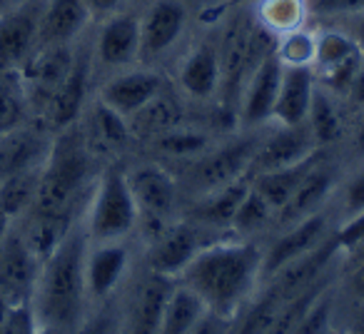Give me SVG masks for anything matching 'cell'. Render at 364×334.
Segmentation results:
<instances>
[{
    "instance_id": "1",
    "label": "cell",
    "mask_w": 364,
    "mask_h": 334,
    "mask_svg": "<svg viewBox=\"0 0 364 334\" xmlns=\"http://www.w3.org/2000/svg\"><path fill=\"white\" fill-rule=\"evenodd\" d=\"M262 277V252L252 242L205 244L180 274V284L193 289L215 314L235 319L252 297Z\"/></svg>"
},
{
    "instance_id": "2",
    "label": "cell",
    "mask_w": 364,
    "mask_h": 334,
    "mask_svg": "<svg viewBox=\"0 0 364 334\" xmlns=\"http://www.w3.org/2000/svg\"><path fill=\"white\" fill-rule=\"evenodd\" d=\"M87 232L73 230L58 249L41 264L33 289V314L38 327H50L60 334H73L80 324L85 284Z\"/></svg>"
},
{
    "instance_id": "3",
    "label": "cell",
    "mask_w": 364,
    "mask_h": 334,
    "mask_svg": "<svg viewBox=\"0 0 364 334\" xmlns=\"http://www.w3.org/2000/svg\"><path fill=\"white\" fill-rule=\"evenodd\" d=\"M90 170L85 142L80 132L65 127L48 150L41 170V185L33 210L41 215H68Z\"/></svg>"
},
{
    "instance_id": "4",
    "label": "cell",
    "mask_w": 364,
    "mask_h": 334,
    "mask_svg": "<svg viewBox=\"0 0 364 334\" xmlns=\"http://www.w3.org/2000/svg\"><path fill=\"white\" fill-rule=\"evenodd\" d=\"M137 205L127 185V175L107 170L100 178L87 212V239L92 242H120L137 225Z\"/></svg>"
},
{
    "instance_id": "5",
    "label": "cell",
    "mask_w": 364,
    "mask_h": 334,
    "mask_svg": "<svg viewBox=\"0 0 364 334\" xmlns=\"http://www.w3.org/2000/svg\"><path fill=\"white\" fill-rule=\"evenodd\" d=\"M362 48L342 33H324L314 43V65L324 85L334 92H349L352 80L362 70Z\"/></svg>"
},
{
    "instance_id": "6",
    "label": "cell",
    "mask_w": 364,
    "mask_h": 334,
    "mask_svg": "<svg viewBox=\"0 0 364 334\" xmlns=\"http://www.w3.org/2000/svg\"><path fill=\"white\" fill-rule=\"evenodd\" d=\"M205 247L203 232L190 222H177L165 227L155 237L147 254L150 272L162 274L167 279H177L185 267L195 259V254Z\"/></svg>"
},
{
    "instance_id": "7",
    "label": "cell",
    "mask_w": 364,
    "mask_h": 334,
    "mask_svg": "<svg viewBox=\"0 0 364 334\" xmlns=\"http://www.w3.org/2000/svg\"><path fill=\"white\" fill-rule=\"evenodd\" d=\"M282 72H284V63L279 60L277 50H269L255 65V70L250 72L247 82H245L242 97H240V117H242L245 125L252 127L272 120Z\"/></svg>"
},
{
    "instance_id": "8",
    "label": "cell",
    "mask_w": 364,
    "mask_h": 334,
    "mask_svg": "<svg viewBox=\"0 0 364 334\" xmlns=\"http://www.w3.org/2000/svg\"><path fill=\"white\" fill-rule=\"evenodd\" d=\"M73 50L68 43H55V45H38L33 55L23 63V82L33 100L48 105L55 90L63 85L73 68Z\"/></svg>"
},
{
    "instance_id": "9",
    "label": "cell",
    "mask_w": 364,
    "mask_h": 334,
    "mask_svg": "<svg viewBox=\"0 0 364 334\" xmlns=\"http://www.w3.org/2000/svg\"><path fill=\"white\" fill-rule=\"evenodd\" d=\"M38 31L41 8L33 3L0 13V65L6 70L23 68L38 45Z\"/></svg>"
},
{
    "instance_id": "10",
    "label": "cell",
    "mask_w": 364,
    "mask_h": 334,
    "mask_svg": "<svg viewBox=\"0 0 364 334\" xmlns=\"http://www.w3.org/2000/svg\"><path fill=\"white\" fill-rule=\"evenodd\" d=\"M255 152H257V142L255 140H237L215 150L213 155L203 157L193 173L198 190L208 195L213 190L225 188V185L245 178V173H250Z\"/></svg>"
},
{
    "instance_id": "11",
    "label": "cell",
    "mask_w": 364,
    "mask_h": 334,
    "mask_svg": "<svg viewBox=\"0 0 364 334\" xmlns=\"http://www.w3.org/2000/svg\"><path fill=\"white\" fill-rule=\"evenodd\" d=\"M41 262L33 257L21 235H6L0 242V289L13 304H28L38 282Z\"/></svg>"
},
{
    "instance_id": "12",
    "label": "cell",
    "mask_w": 364,
    "mask_h": 334,
    "mask_svg": "<svg viewBox=\"0 0 364 334\" xmlns=\"http://www.w3.org/2000/svg\"><path fill=\"white\" fill-rule=\"evenodd\" d=\"M314 145L317 142H314L307 122L292 127L282 125V130L274 132L264 145L257 147V152L252 157V165H250V173L262 175V173H272V170H282V167H292L297 162L312 157Z\"/></svg>"
},
{
    "instance_id": "13",
    "label": "cell",
    "mask_w": 364,
    "mask_h": 334,
    "mask_svg": "<svg viewBox=\"0 0 364 334\" xmlns=\"http://www.w3.org/2000/svg\"><path fill=\"white\" fill-rule=\"evenodd\" d=\"M127 185L135 198L137 212L155 225H165L175 208V183L157 165H142L127 175Z\"/></svg>"
},
{
    "instance_id": "14",
    "label": "cell",
    "mask_w": 364,
    "mask_h": 334,
    "mask_svg": "<svg viewBox=\"0 0 364 334\" xmlns=\"http://www.w3.org/2000/svg\"><path fill=\"white\" fill-rule=\"evenodd\" d=\"M324 232H327V220L319 212H312L309 217L294 222V227L274 242L267 257H262V274L274 277L279 269L292 264L294 259L312 252L314 247H319L324 242Z\"/></svg>"
},
{
    "instance_id": "15",
    "label": "cell",
    "mask_w": 364,
    "mask_h": 334,
    "mask_svg": "<svg viewBox=\"0 0 364 334\" xmlns=\"http://www.w3.org/2000/svg\"><path fill=\"white\" fill-rule=\"evenodd\" d=\"M185 28V8L177 0H157L140 21V58H155L175 45Z\"/></svg>"
},
{
    "instance_id": "16",
    "label": "cell",
    "mask_w": 364,
    "mask_h": 334,
    "mask_svg": "<svg viewBox=\"0 0 364 334\" xmlns=\"http://www.w3.org/2000/svg\"><path fill=\"white\" fill-rule=\"evenodd\" d=\"M309 65H284L282 82H279L277 102L272 117L284 127L307 122V112L312 105L314 80Z\"/></svg>"
},
{
    "instance_id": "17",
    "label": "cell",
    "mask_w": 364,
    "mask_h": 334,
    "mask_svg": "<svg viewBox=\"0 0 364 334\" xmlns=\"http://www.w3.org/2000/svg\"><path fill=\"white\" fill-rule=\"evenodd\" d=\"M162 92V80L155 72L135 70L110 80L102 87L100 100L122 117H132Z\"/></svg>"
},
{
    "instance_id": "18",
    "label": "cell",
    "mask_w": 364,
    "mask_h": 334,
    "mask_svg": "<svg viewBox=\"0 0 364 334\" xmlns=\"http://www.w3.org/2000/svg\"><path fill=\"white\" fill-rule=\"evenodd\" d=\"M127 247L122 242H95L85 254V284L87 297L102 299L120 284L127 269Z\"/></svg>"
},
{
    "instance_id": "19",
    "label": "cell",
    "mask_w": 364,
    "mask_h": 334,
    "mask_svg": "<svg viewBox=\"0 0 364 334\" xmlns=\"http://www.w3.org/2000/svg\"><path fill=\"white\" fill-rule=\"evenodd\" d=\"M90 21V8L85 0H48L41 8V31L38 45L70 43Z\"/></svg>"
},
{
    "instance_id": "20",
    "label": "cell",
    "mask_w": 364,
    "mask_h": 334,
    "mask_svg": "<svg viewBox=\"0 0 364 334\" xmlns=\"http://www.w3.org/2000/svg\"><path fill=\"white\" fill-rule=\"evenodd\" d=\"M97 55L105 65L122 68L140 58V21L115 16L102 26L97 38Z\"/></svg>"
},
{
    "instance_id": "21",
    "label": "cell",
    "mask_w": 364,
    "mask_h": 334,
    "mask_svg": "<svg viewBox=\"0 0 364 334\" xmlns=\"http://www.w3.org/2000/svg\"><path fill=\"white\" fill-rule=\"evenodd\" d=\"M48 145L38 132L26 127H13L11 132L0 135V180L28 170V167L43 165L48 157Z\"/></svg>"
},
{
    "instance_id": "22",
    "label": "cell",
    "mask_w": 364,
    "mask_h": 334,
    "mask_svg": "<svg viewBox=\"0 0 364 334\" xmlns=\"http://www.w3.org/2000/svg\"><path fill=\"white\" fill-rule=\"evenodd\" d=\"M172 287V279L155 272L142 282L130 309V334H157Z\"/></svg>"
},
{
    "instance_id": "23",
    "label": "cell",
    "mask_w": 364,
    "mask_h": 334,
    "mask_svg": "<svg viewBox=\"0 0 364 334\" xmlns=\"http://www.w3.org/2000/svg\"><path fill=\"white\" fill-rule=\"evenodd\" d=\"M85 87H87V60L75 58L68 77L63 80V85L58 87L55 95L46 105L48 122L55 130H65V127H70L75 122L77 112L82 107V100H85Z\"/></svg>"
},
{
    "instance_id": "24",
    "label": "cell",
    "mask_w": 364,
    "mask_h": 334,
    "mask_svg": "<svg viewBox=\"0 0 364 334\" xmlns=\"http://www.w3.org/2000/svg\"><path fill=\"white\" fill-rule=\"evenodd\" d=\"M180 85L193 97H210L220 87V58L213 45H198L180 65Z\"/></svg>"
},
{
    "instance_id": "25",
    "label": "cell",
    "mask_w": 364,
    "mask_h": 334,
    "mask_svg": "<svg viewBox=\"0 0 364 334\" xmlns=\"http://www.w3.org/2000/svg\"><path fill=\"white\" fill-rule=\"evenodd\" d=\"M252 188V180L240 178L235 183L218 188L213 193H208L195 208V220L203 225H213V227H230L237 212L240 203L245 200V195Z\"/></svg>"
},
{
    "instance_id": "26",
    "label": "cell",
    "mask_w": 364,
    "mask_h": 334,
    "mask_svg": "<svg viewBox=\"0 0 364 334\" xmlns=\"http://www.w3.org/2000/svg\"><path fill=\"white\" fill-rule=\"evenodd\" d=\"M317 162H319L317 155H312L292 167H282V170H272V173L255 175L252 188L267 200V205L274 210V215H277L279 210H282V205L292 198V193L299 188V183L307 178L309 170H312Z\"/></svg>"
},
{
    "instance_id": "27",
    "label": "cell",
    "mask_w": 364,
    "mask_h": 334,
    "mask_svg": "<svg viewBox=\"0 0 364 334\" xmlns=\"http://www.w3.org/2000/svg\"><path fill=\"white\" fill-rule=\"evenodd\" d=\"M332 190V173L317 165L309 170L307 178L299 183V188L292 193V198L282 205L279 217L284 222H299V220L309 217L312 212H317V208L322 205V200L327 198V193Z\"/></svg>"
},
{
    "instance_id": "28",
    "label": "cell",
    "mask_w": 364,
    "mask_h": 334,
    "mask_svg": "<svg viewBox=\"0 0 364 334\" xmlns=\"http://www.w3.org/2000/svg\"><path fill=\"white\" fill-rule=\"evenodd\" d=\"M205 309L208 307L193 289H188L185 284H175L165 304V312H162L157 334H188L195 327V322L205 314Z\"/></svg>"
},
{
    "instance_id": "29",
    "label": "cell",
    "mask_w": 364,
    "mask_h": 334,
    "mask_svg": "<svg viewBox=\"0 0 364 334\" xmlns=\"http://www.w3.org/2000/svg\"><path fill=\"white\" fill-rule=\"evenodd\" d=\"M68 232H70V220H68V215L36 212V217L28 225L26 235H21V237H23V242L28 244V249L33 252V257L43 264L55 252L58 244L65 239Z\"/></svg>"
},
{
    "instance_id": "30",
    "label": "cell",
    "mask_w": 364,
    "mask_h": 334,
    "mask_svg": "<svg viewBox=\"0 0 364 334\" xmlns=\"http://www.w3.org/2000/svg\"><path fill=\"white\" fill-rule=\"evenodd\" d=\"M41 170L43 165H36V167H28V170H21V173L11 175L6 180H0V208H3V212L11 220H16L28 208H33L38 195V185H41Z\"/></svg>"
},
{
    "instance_id": "31",
    "label": "cell",
    "mask_w": 364,
    "mask_h": 334,
    "mask_svg": "<svg viewBox=\"0 0 364 334\" xmlns=\"http://www.w3.org/2000/svg\"><path fill=\"white\" fill-rule=\"evenodd\" d=\"M284 302L287 299L274 287H269L262 297H257L255 302H247V309H245L240 324L232 329V334H264L269 329V324L274 322V317L279 314Z\"/></svg>"
},
{
    "instance_id": "32",
    "label": "cell",
    "mask_w": 364,
    "mask_h": 334,
    "mask_svg": "<svg viewBox=\"0 0 364 334\" xmlns=\"http://www.w3.org/2000/svg\"><path fill=\"white\" fill-rule=\"evenodd\" d=\"M307 127L317 145H324V142H332L339 137L342 122H339L337 107H334V102L329 100L324 90H314L312 105H309L307 112Z\"/></svg>"
},
{
    "instance_id": "33",
    "label": "cell",
    "mask_w": 364,
    "mask_h": 334,
    "mask_svg": "<svg viewBox=\"0 0 364 334\" xmlns=\"http://www.w3.org/2000/svg\"><path fill=\"white\" fill-rule=\"evenodd\" d=\"M327 289V279H319V282H314L312 287H307L304 292L294 294L292 299H287V302L282 304V309H279V314L274 317V322L269 324V329L264 334H292L294 327L299 324V319L307 314V309L314 304V299L319 297V294Z\"/></svg>"
},
{
    "instance_id": "34",
    "label": "cell",
    "mask_w": 364,
    "mask_h": 334,
    "mask_svg": "<svg viewBox=\"0 0 364 334\" xmlns=\"http://www.w3.org/2000/svg\"><path fill=\"white\" fill-rule=\"evenodd\" d=\"M177 115H180V112H177V105L170 100V97H165L160 92V95H157L152 102H147L137 115H132V120H135L137 132H145V135H162V132L172 130V127L177 125Z\"/></svg>"
},
{
    "instance_id": "35",
    "label": "cell",
    "mask_w": 364,
    "mask_h": 334,
    "mask_svg": "<svg viewBox=\"0 0 364 334\" xmlns=\"http://www.w3.org/2000/svg\"><path fill=\"white\" fill-rule=\"evenodd\" d=\"M272 215H274V210L267 205V200H264L255 188H250V193L245 195V200L240 203L230 227L237 230L240 235H250V232H255V230L264 227Z\"/></svg>"
},
{
    "instance_id": "36",
    "label": "cell",
    "mask_w": 364,
    "mask_h": 334,
    "mask_svg": "<svg viewBox=\"0 0 364 334\" xmlns=\"http://www.w3.org/2000/svg\"><path fill=\"white\" fill-rule=\"evenodd\" d=\"M92 125H95V135L102 145L107 147H120L130 137V125L127 117H122L120 112H115L112 107H107L105 102H97L95 115H92Z\"/></svg>"
},
{
    "instance_id": "37",
    "label": "cell",
    "mask_w": 364,
    "mask_h": 334,
    "mask_svg": "<svg viewBox=\"0 0 364 334\" xmlns=\"http://www.w3.org/2000/svg\"><path fill=\"white\" fill-rule=\"evenodd\" d=\"M334 244H337L339 257H344L349 264H357L364 259V212L347 217V222L339 227L334 235Z\"/></svg>"
},
{
    "instance_id": "38",
    "label": "cell",
    "mask_w": 364,
    "mask_h": 334,
    "mask_svg": "<svg viewBox=\"0 0 364 334\" xmlns=\"http://www.w3.org/2000/svg\"><path fill=\"white\" fill-rule=\"evenodd\" d=\"M157 147H160L165 155H172V157H193V155H200V152L208 147V137L200 135V132H193V130H172L162 132L157 137Z\"/></svg>"
},
{
    "instance_id": "39",
    "label": "cell",
    "mask_w": 364,
    "mask_h": 334,
    "mask_svg": "<svg viewBox=\"0 0 364 334\" xmlns=\"http://www.w3.org/2000/svg\"><path fill=\"white\" fill-rule=\"evenodd\" d=\"M329 324H332V294L329 287L314 299V304L307 309L299 324L294 327L292 334H329Z\"/></svg>"
},
{
    "instance_id": "40",
    "label": "cell",
    "mask_w": 364,
    "mask_h": 334,
    "mask_svg": "<svg viewBox=\"0 0 364 334\" xmlns=\"http://www.w3.org/2000/svg\"><path fill=\"white\" fill-rule=\"evenodd\" d=\"M314 43L304 33H289L284 43L277 48V55L284 65H309L314 60Z\"/></svg>"
},
{
    "instance_id": "41",
    "label": "cell",
    "mask_w": 364,
    "mask_h": 334,
    "mask_svg": "<svg viewBox=\"0 0 364 334\" xmlns=\"http://www.w3.org/2000/svg\"><path fill=\"white\" fill-rule=\"evenodd\" d=\"M302 11L304 6L299 0H272L264 8V21L274 31H292L297 26L299 16H302Z\"/></svg>"
},
{
    "instance_id": "42",
    "label": "cell",
    "mask_w": 364,
    "mask_h": 334,
    "mask_svg": "<svg viewBox=\"0 0 364 334\" xmlns=\"http://www.w3.org/2000/svg\"><path fill=\"white\" fill-rule=\"evenodd\" d=\"M304 13L314 18L359 16L364 13V0H302Z\"/></svg>"
},
{
    "instance_id": "43",
    "label": "cell",
    "mask_w": 364,
    "mask_h": 334,
    "mask_svg": "<svg viewBox=\"0 0 364 334\" xmlns=\"http://www.w3.org/2000/svg\"><path fill=\"white\" fill-rule=\"evenodd\" d=\"M21 115H23V102L18 100V95L11 87L0 85V135H6L13 127L21 125Z\"/></svg>"
},
{
    "instance_id": "44",
    "label": "cell",
    "mask_w": 364,
    "mask_h": 334,
    "mask_svg": "<svg viewBox=\"0 0 364 334\" xmlns=\"http://www.w3.org/2000/svg\"><path fill=\"white\" fill-rule=\"evenodd\" d=\"M38 327L31 304H13L11 314L0 327V334H33Z\"/></svg>"
},
{
    "instance_id": "45",
    "label": "cell",
    "mask_w": 364,
    "mask_h": 334,
    "mask_svg": "<svg viewBox=\"0 0 364 334\" xmlns=\"http://www.w3.org/2000/svg\"><path fill=\"white\" fill-rule=\"evenodd\" d=\"M232 322L235 319H228L223 314L205 309V314L195 322V327L188 334H232Z\"/></svg>"
},
{
    "instance_id": "46",
    "label": "cell",
    "mask_w": 364,
    "mask_h": 334,
    "mask_svg": "<svg viewBox=\"0 0 364 334\" xmlns=\"http://www.w3.org/2000/svg\"><path fill=\"white\" fill-rule=\"evenodd\" d=\"M344 212L347 217L364 212V170L349 183L347 193H344Z\"/></svg>"
},
{
    "instance_id": "47",
    "label": "cell",
    "mask_w": 364,
    "mask_h": 334,
    "mask_svg": "<svg viewBox=\"0 0 364 334\" xmlns=\"http://www.w3.org/2000/svg\"><path fill=\"white\" fill-rule=\"evenodd\" d=\"M349 292L354 294V299L364 302V259L352 267V274H349Z\"/></svg>"
},
{
    "instance_id": "48",
    "label": "cell",
    "mask_w": 364,
    "mask_h": 334,
    "mask_svg": "<svg viewBox=\"0 0 364 334\" xmlns=\"http://www.w3.org/2000/svg\"><path fill=\"white\" fill-rule=\"evenodd\" d=\"M73 334H115V327H112L107 319H95V322H90L87 327L75 329Z\"/></svg>"
},
{
    "instance_id": "49",
    "label": "cell",
    "mask_w": 364,
    "mask_h": 334,
    "mask_svg": "<svg viewBox=\"0 0 364 334\" xmlns=\"http://www.w3.org/2000/svg\"><path fill=\"white\" fill-rule=\"evenodd\" d=\"M85 3L90 8V13H110L120 6L122 0H85Z\"/></svg>"
},
{
    "instance_id": "50",
    "label": "cell",
    "mask_w": 364,
    "mask_h": 334,
    "mask_svg": "<svg viewBox=\"0 0 364 334\" xmlns=\"http://www.w3.org/2000/svg\"><path fill=\"white\" fill-rule=\"evenodd\" d=\"M349 92H352V97L357 102H364V65H362V70L357 72V77L352 80V87H349Z\"/></svg>"
},
{
    "instance_id": "51",
    "label": "cell",
    "mask_w": 364,
    "mask_h": 334,
    "mask_svg": "<svg viewBox=\"0 0 364 334\" xmlns=\"http://www.w3.org/2000/svg\"><path fill=\"white\" fill-rule=\"evenodd\" d=\"M347 334H364V302H362V309L354 314L352 324H349V332Z\"/></svg>"
},
{
    "instance_id": "52",
    "label": "cell",
    "mask_w": 364,
    "mask_h": 334,
    "mask_svg": "<svg viewBox=\"0 0 364 334\" xmlns=\"http://www.w3.org/2000/svg\"><path fill=\"white\" fill-rule=\"evenodd\" d=\"M11 309H13V302L6 297V292L0 289V327H3V322L8 319V314H11Z\"/></svg>"
},
{
    "instance_id": "53",
    "label": "cell",
    "mask_w": 364,
    "mask_h": 334,
    "mask_svg": "<svg viewBox=\"0 0 364 334\" xmlns=\"http://www.w3.org/2000/svg\"><path fill=\"white\" fill-rule=\"evenodd\" d=\"M352 41L364 50V13H359V21H357V26H354V38H352Z\"/></svg>"
},
{
    "instance_id": "54",
    "label": "cell",
    "mask_w": 364,
    "mask_h": 334,
    "mask_svg": "<svg viewBox=\"0 0 364 334\" xmlns=\"http://www.w3.org/2000/svg\"><path fill=\"white\" fill-rule=\"evenodd\" d=\"M11 222H13V220L3 212V208H0V242H3V239H6V235L11 232Z\"/></svg>"
},
{
    "instance_id": "55",
    "label": "cell",
    "mask_w": 364,
    "mask_h": 334,
    "mask_svg": "<svg viewBox=\"0 0 364 334\" xmlns=\"http://www.w3.org/2000/svg\"><path fill=\"white\" fill-rule=\"evenodd\" d=\"M357 147L364 152V122H362V127H359V132H357Z\"/></svg>"
},
{
    "instance_id": "56",
    "label": "cell",
    "mask_w": 364,
    "mask_h": 334,
    "mask_svg": "<svg viewBox=\"0 0 364 334\" xmlns=\"http://www.w3.org/2000/svg\"><path fill=\"white\" fill-rule=\"evenodd\" d=\"M33 334H60V332H55V329H50V327H36Z\"/></svg>"
},
{
    "instance_id": "57",
    "label": "cell",
    "mask_w": 364,
    "mask_h": 334,
    "mask_svg": "<svg viewBox=\"0 0 364 334\" xmlns=\"http://www.w3.org/2000/svg\"><path fill=\"white\" fill-rule=\"evenodd\" d=\"M8 3H11V0H0V13L8 11Z\"/></svg>"
},
{
    "instance_id": "58",
    "label": "cell",
    "mask_w": 364,
    "mask_h": 334,
    "mask_svg": "<svg viewBox=\"0 0 364 334\" xmlns=\"http://www.w3.org/2000/svg\"><path fill=\"white\" fill-rule=\"evenodd\" d=\"M3 72H6V68H3V65H0V77H3Z\"/></svg>"
},
{
    "instance_id": "59",
    "label": "cell",
    "mask_w": 364,
    "mask_h": 334,
    "mask_svg": "<svg viewBox=\"0 0 364 334\" xmlns=\"http://www.w3.org/2000/svg\"><path fill=\"white\" fill-rule=\"evenodd\" d=\"M16 3H21V0H16Z\"/></svg>"
}]
</instances>
